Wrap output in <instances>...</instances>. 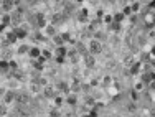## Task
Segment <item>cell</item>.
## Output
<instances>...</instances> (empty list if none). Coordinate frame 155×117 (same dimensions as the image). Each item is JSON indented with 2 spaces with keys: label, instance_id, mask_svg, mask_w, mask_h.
Returning a JSON list of instances; mask_svg holds the SVG:
<instances>
[{
  "label": "cell",
  "instance_id": "22",
  "mask_svg": "<svg viewBox=\"0 0 155 117\" xmlns=\"http://www.w3.org/2000/svg\"><path fill=\"white\" fill-rule=\"evenodd\" d=\"M61 106H63V97H61V96H56L55 97V107L59 109Z\"/></svg>",
  "mask_w": 155,
  "mask_h": 117
},
{
  "label": "cell",
  "instance_id": "6",
  "mask_svg": "<svg viewBox=\"0 0 155 117\" xmlns=\"http://www.w3.org/2000/svg\"><path fill=\"white\" fill-rule=\"evenodd\" d=\"M58 88H59V91H61V92H64L66 96H69V91H71V86H69V84H68V83H64V81H63V83H59V86H58Z\"/></svg>",
  "mask_w": 155,
  "mask_h": 117
},
{
  "label": "cell",
  "instance_id": "7",
  "mask_svg": "<svg viewBox=\"0 0 155 117\" xmlns=\"http://www.w3.org/2000/svg\"><path fill=\"white\" fill-rule=\"evenodd\" d=\"M45 35H46V36H53V38H55V36H56V26L48 25V26L45 28Z\"/></svg>",
  "mask_w": 155,
  "mask_h": 117
},
{
  "label": "cell",
  "instance_id": "9",
  "mask_svg": "<svg viewBox=\"0 0 155 117\" xmlns=\"http://www.w3.org/2000/svg\"><path fill=\"white\" fill-rule=\"evenodd\" d=\"M112 17H114V23H119V25H121L122 21H124V18H126V15L122 12H116Z\"/></svg>",
  "mask_w": 155,
  "mask_h": 117
},
{
  "label": "cell",
  "instance_id": "26",
  "mask_svg": "<svg viewBox=\"0 0 155 117\" xmlns=\"http://www.w3.org/2000/svg\"><path fill=\"white\" fill-rule=\"evenodd\" d=\"M89 116H91V117H99V109L91 107V109H89Z\"/></svg>",
  "mask_w": 155,
  "mask_h": 117
},
{
  "label": "cell",
  "instance_id": "30",
  "mask_svg": "<svg viewBox=\"0 0 155 117\" xmlns=\"http://www.w3.org/2000/svg\"><path fill=\"white\" fill-rule=\"evenodd\" d=\"M140 64H142V63H135L134 66H132V69H130V73H132V74H137L139 69H140Z\"/></svg>",
  "mask_w": 155,
  "mask_h": 117
},
{
  "label": "cell",
  "instance_id": "3",
  "mask_svg": "<svg viewBox=\"0 0 155 117\" xmlns=\"http://www.w3.org/2000/svg\"><path fill=\"white\" fill-rule=\"evenodd\" d=\"M41 53L43 51L38 48V46H30V51H28V54L31 56L33 59H38V58H41Z\"/></svg>",
  "mask_w": 155,
  "mask_h": 117
},
{
  "label": "cell",
  "instance_id": "17",
  "mask_svg": "<svg viewBox=\"0 0 155 117\" xmlns=\"http://www.w3.org/2000/svg\"><path fill=\"white\" fill-rule=\"evenodd\" d=\"M7 41L9 43H15L17 41V35L13 33V31H9V33H7Z\"/></svg>",
  "mask_w": 155,
  "mask_h": 117
},
{
  "label": "cell",
  "instance_id": "24",
  "mask_svg": "<svg viewBox=\"0 0 155 117\" xmlns=\"http://www.w3.org/2000/svg\"><path fill=\"white\" fill-rule=\"evenodd\" d=\"M33 38H35V41H46V38L43 36V33H40V31H36Z\"/></svg>",
  "mask_w": 155,
  "mask_h": 117
},
{
  "label": "cell",
  "instance_id": "14",
  "mask_svg": "<svg viewBox=\"0 0 155 117\" xmlns=\"http://www.w3.org/2000/svg\"><path fill=\"white\" fill-rule=\"evenodd\" d=\"M66 46H58V48H56V54H58V58H64V56H66Z\"/></svg>",
  "mask_w": 155,
  "mask_h": 117
},
{
  "label": "cell",
  "instance_id": "27",
  "mask_svg": "<svg viewBox=\"0 0 155 117\" xmlns=\"http://www.w3.org/2000/svg\"><path fill=\"white\" fill-rule=\"evenodd\" d=\"M30 89H31L33 92H38V91H40V84H38V81H36V83L33 81V83L30 84Z\"/></svg>",
  "mask_w": 155,
  "mask_h": 117
},
{
  "label": "cell",
  "instance_id": "32",
  "mask_svg": "<svg viewBox=\"0 0 155 117\" xmlns=\"http://www.w3.org/2000/svg\"><path fill=\"white\" fill-rule=\"evenodd\" d=\"M122 13H124L126 17H130V13H132V10H130V5H127L126 9H124V12H122Z\"/></svg>",
  "mask_w": 155,
  "mask_h": 117
},
{
  "label": "cell",
  "instance_id": "38",
  "mask_svg": "<svg viewBox=\"0 0 155 117\" xmlns=\"http://www.w3.org/2000/svg\"><path fill=\"white\" fill-rule=\"evenodd\" d=\"M150 114H152V117H155V109H152V112H150Z\"/></svg>",
  "mask_w": 155,
  "mask_h": 117
},
{
  "label": "cell",
  "instance_id": "23",
  "mask_svg": "<svg viewBox=\"0 0 155 117\" xmlns=\"http://www.w3.org/2000/svg\"><path fill=\"white\" fill-rule=\"evenodd\" d=\"M48 114H50V117H61V114H59V109H56V107H53Z\"/></svg>",
  "mask_w": 155,
  "mask_h": 117
},
{
  "label": "cell",
  "instance_id": "1",
  "mask_svg": "<svg viewBox=\"0 0 155 117\" xmlns=\"http://www.w3.org/2000/svg\"><path fill=\"white\" fill-rule=\"evenodd\" d=\"M88 50H89V53H91L92 56H94V54L102 53V43L97 41V40H91L89 45H88Z\"/></svg>",
  "mask_w": 155,
  "mask_h": 117
},
{
  "label": "cell",
  "instance_id": "4",
  "mask_svg": "<svg viewBox=\"0 0 155 117\" xmlns=\"http://www.w3.org/2000/svg\"><path fill=\"white\" fill-rule=\"evenodd\" d=\"M84 64L88 68H94V64H96V59H94V56H92L91 53L84 54Z\"/></svg>",
  "mask_w": 155,
  "mask_h": 117
},
{
  "label": "cell",
  "instance_id": "2",
  "mask_svg": "<svg viewBox=\"0 0 155 117\" xmlns=\"http://www.w3.org/2000/svg\"><path fill=\"white\" fill-rule=\"evenodd\" d=\"M64 18H66V17H64L61 12H56L55 15L51 17V25H53V26H58L59 23H63V21H64Z\"/></svg>",
  "mask_w": 155,
  "mask_h": 117
},
{
  "label": "cell",
  "instance_id": "18",
  "mask_svg": "<svg viewBox=\"0 0 155 117\" xmlns=\"http://www.w3.org/2000/svg\"><path fill=\"white\" fill-rule=\"evenodd\" d=\"M53 41H55L58 46H64V40H63V36H61V35H56V36L53 38Z\"/></svg>",
  "mask_w": 155,
  "mask_h": 117
},
{
  "label": "cell",
  "instance_id": "13",
  "mask_svg": "<svg viewBox=\"0 0 155 117\" xmlns=\"http://www.w3.org/2000/svg\"><path fill=\"white\" fill-rule=\"evenodd\" d=\"M12 73L10 71V64H9V61H0V73Z\"/></svg>",
  "mask_w": 155,
  "mask_h": 117
},
{
  "label": "cell",
  "instance_id": "28",
  "mask_svg": "<svg viewBox=\"0 0 155 117\" xmlns=\"http://www.w3.org/2000/svg\"><path fill=\"white\" fill-rule=\"evenodd\" d=\"M111 83H112V79H111L109 76H106V78H104V81H102L101 84H102V88H109V84H111Z\"/></svg>",
  "mask_w": 155,
  "mask_h": 117
},
{
  "label": "cell",
  "instance_id": "20",
  "mask_svg": "<svg viewBox=\"0 0 155 117\" xmlns=\"http://www.w3.org/2000/svg\"><path fill=\"white\" fill-rule=\"evenodd\" d=\"M142 78H140V81H144V83H150L152 81V73H145V74H140Z\"/></svg>",
  "mask_w": 155,
  "mask_h": 117
},
{
  "label": "cell",
  "instance_id": "40",
  "mask_svg": "<svg viewBox=\"0 0 155 117\" xmlns=\"http://www.w3.org/2000/svg\"><path fill=\"white\" fill-rule=\"evenodd\" d=\"M61 117H63V116H61Z\"/></svg>",
  "mask_w": 155,
  "mask_h": 117
},
{
  "label": "cell",
  "instance_id": "21",
  "mask_svg": "<svg viewBox=\"0 0 155 117\" xmlns=\"http://www.w3.org/2000/svg\"><path fill=\"white\" fill-rule=\"evenodd\" d=\"M124 64L130 68L132 64H135V63H134V58H132V56H126V58H124Z\"/></svg>",
  "mask_w": 155,
  "mask_h": 117
},
{
  "label": "cell",
  "instance_id": "12",
  "mask_svg": "<svg viewBox=\"0 0 155 117\" xmlns=\"http://www.w3.org/2000/svg\"><path fill=\"white\" fill-rule=\"evenodd\" d=\"M88 9H81L79 13H78V20L79 21H86V18H88Z\"/></svg>",
  "mask_w": 155,
  "mask_h": 117
},
{
  "label": "cell",
  "instance_id": "19",
  "mask_svg": "<svg viewBox=\"0 0 155 117\" xmlns=\"http://www.w3.org/2000/svg\"><path fill=\"white\" fill-rule=\"evenodd\" d=\"M30 51V46L28 45H20L18 46V54H25Z\"/></svg>",
  "mask_w": 155,
  "mask_h": 117
},
{
  "label": "cell",
  "instance_id": "37",
  "mask_svg": "<svg viewBox=\"0 0 155 117\" xmlns=\"http://www.w3.org/2000/svg\"><path fill=\"white\" fill-rule=\"evenodd\" d=\"M150 88H152V91H155V83H150Z\"/></svg>",
  "mask_w": 155,
  "mask_h": 117
},
{
  "label": "cell",
  "instance_id": "15",
  "mask_svg": "<svg viewBox=\"0 0 155 117\" xmlns=\"http://www.w3.org/2000/svg\"><path fill=\"white\" fill-rule=\"evenodd\" d=\"M13 2H4V4H2V9H4V12H7V13H12V7H13Z\"/></svg>",
  "mask_w": 155,
  "mask_h": 117
},
{
  "label": "cell",
  "instance_id": "5",
  "mask_svg": "<svg viewBox=\"0 0 155 117\" xmlns=\"http://www.w3.org/2000/svg\"><path fill=\"white\" fill-rule=\"evenodd\" d=\"M43 92H45V97H48V99H55V97H56L55 89H53V88H50V86H46V88H45V91H43Z\"/></svg>",
  "mask_w": 155,
  "mask_h": 117
},
{
  "label": "cell",
  "instance_id": "10",
  "mask_svg": "<svg viewBox=\"0 0 155 117\" xmlns=\"http://www.w3.org/2000/svg\"><path fill=\"white\" fill-rule=\"evenodd\" d=\"M13 99H15V92H13V91H7V92H5V97H4L5 104H10Z\"/></svg>",
  "mask_w": 155,
  "mask_h": 117
},
{
  "label": "cell",
  "instance_id": "16",
  "mask_svg": "<svg viewBox=\"0 0 155 117\" xmlns=\"http://www.w3.org/2000/svg\"><path fill=\"white\" fill-rule=\"evenodd\" d=\"M76 48H78V50H76L78 53H81V54H88V51H86V46H84L83 43L78 41V43H76Z\"/></svg>",
  "mask_w": 155,
  "mask_h": 117
},
{
  "label": "cell",
  "instance_id": "39",
  "mask_svg": "<svg viewBox=\"0 0 155 117\" xmlns=\"http://www.w3.org/2000/svg\"><path fill=\"white\" fill-rule=\"evenodd\" d=\"M81 117H91V116H89V112H88V114H83Z\"/></svg>",
  "mask_w": 155,
  "mask_h": 117
},
{
  "label": "cell",
  "instance_id": "34",
  "mask_svg": "<svg viewBox=\"0 0 155 117\" xmlns=\"http://www.w3.org/2000/svg\"><path fill=\"white\" fill-rule=\"evenodd\" d=\"M142 88H144V84H142V83L135 84V91H142Z\"/></svg>",
  "mask_w": 155,
  "mask_h": 117
},
{
  "label": "cell",
  "instance_id": "8",
  "mask_svg": "<svg viewBox=\"0 0 155 117\" xmlns=\"http://www.w3.org/2000/svg\"><path fill=\"white\" fill-rule=\"evenodd\" d=\"M66 102L69 106H73V107L78 106V96H76V94H69V96H66Z\"/></svg>",
  "mask_w": 155,
  "mask_h": 117
},
{
  "label": "cell",
  "instance_id": "35",
  "mask_svg": "<svg viewBox=\"0 0 155 117\" xmlns=\"http://www.w3.org/2000/svg\"><path fill=\"white\" fill-rule=\"evenodd\" d=\"M43 58H51V53H50V51H43Z\"/></svg>",
  "mask_w": 155,
  "mask_h": 117
},
{
  "label": "cell",
  "instance_id": "11",
  "mask_svg": "<svg viewBox=\"0 0 155 117\" xmlns=\"http://www.w3.org/2000/svg\"><path fill=\"white\" fill-rule=\"evenodd\" d=\"M13 33L17 35V38H25L26 35H28V31H26L25 28H18V26H17V28L13 30Z\"/></svg>",
  "mask_w": 155,
  "mask_h": 117
},
{
  "label": "cell",
  "instance_id": "29",
  "mask_svg": "<svg viewBox=\"0 0 155 117\" xmlns=\"http://www.w3.org/2000/svg\"><path fill=\"white\" fill-rule=\"evenodd\" d=\"M139 9H140V2H134V4H130V10H132V12H139Z\"/></svg>",
  "mask_w": 155,
  "mask_h": 117
},
{
  "label": "cell",
  "instance_id": "36",
  "mask_svg": "<svg viewBox=\"0 0 155 117\" xmlns=\"http://www.w3.org/2000/svg\"><path fill=\"white\" fill-rule=\"evenodd\" d=\"M150 54H152V56H155V45H152V50H150Z\"/></svg>",
  "mask_w": 155,
  "mask_h": 117
},
{
  "label": "cell",
  "instance_id": "33",
  "mask_svg": "<svg viewBox=\"0 0 155 117\" xmlns=\"http://www.w3.org/2000/svg\"><path fill=\"white\" fill-rule=\"evenodd\" d=\"M5 114H7V107H5L4 104H0V117L5 116Z\"/></svg>",
  "mask_w": 155,
  "mask_h": 117
},
{
  "label": "cell",
  "instance_id": "25",
  "mask_svg": "<svg viewBox=\"0 0 155 117\" xmlns=\"http://www.w3.org/2000/svg\"><path fill=\"white\" fill-rule=\"evenodd\" d=\"M18 102H20V104H28V101H30V97L28 96H26V94H25V96H18Z\"/></svg>",
  "mask_w": 155,
  "mask_h": 117
},
{
  "label": "cell",
  "instance_id": "41",
  "mask_svg": "<svg viewBox=\"0 0 155 117\" xmlns=\"http://www.w3.org/2000/svg\"><path fill=\"white\" fill-rule=\"evenodd\" d=\"M30 117H31V116H30Z\"/></svg>",
  "mask_w": 155,
  "mask_h": 117
},
{
  "label": "cell",
  "instance_id": "31",
  "mask_svg": "<svg viewBox=\"0 0 155 117\" xmlns=\"http://www.w3.org/2000/svg\"><path fill=\"white\" fill-rule=\"evenodd\" d=\"M84 102H86L88 106H91V107H92V106H94V97H92V96H86Z\"/></svg>",
  "mask_w": 155,
  "mask_h": 117
}]
</instances>
